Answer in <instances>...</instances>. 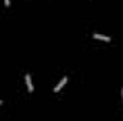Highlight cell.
Instances as JSON below:
<instances>
[{"label": "cell", "mask_w": 123, "mask_h": 121, "mask_svg": "<svg viewBox=\"0 0 123 121\" xmlns=\"http://www.w3.org/2000/svg\"><path fill=\"white\" fill-rule=\"evenodd\" d=\"M0 104H1V101H0Z\"/></svg>", "instance_id": "obj_6"}, {"label": "cell", "mask_w": 123, "mask_h": 121, "mask_svg": "<svg viewBox=\"0 0 123 121\" xmlns=\"http://www.w3.org/2000/svg\"><path fill=\"white\" fill-rule=\"evenodd\" d=\"M66 83H67V77H63V78H62V81L59 83V84H57V86H56V87H55V93L60 91V90H62V87H63Z\"/></svg>", "instance_id": "obj_1"}, {"label": "cell", "mask_w": 123, "mask_h": 121, "mask_svg": "<svg viewBox=\"0 0 123 121\" xmlns=\"http://www.w3.org/2000/svg\"><path fill=\"white\" fill-rule=\"evenodd\" d=\"M26 84H27V88H29V91H33V84H31V78H30V76L27 74L26 76Z\"/></svg>", "instance_id": "obj_3"}, {"label": "cell", "mask_w": 123, "mask_h": 121, "mask_svg": "<svg viewBox=\"0 0 123 121\" xmlns=\"http://www.w3.org/2000/svg\"><path fill=\"white\" fill-rule=\"evenodd\" d=\"M122 95H123V90H122Z\"/></svg>", "instance_id": "obj_5"}, {"label": "cell", "mask_w": 123, "mask_h": 121, "mask_svg": "<svg viewBox=\"0 0 123 121\" xmlns=\"http://www.w3.org/2000/svg\"><path fill=\"white\" fill-rule=\"evenodd\" d=\"M93 37L94 38H97V40H105V41H110V37L109 36H103V34H93Z\"/></svg>", "instance_id": "obj_2"}, {"label": "cell", "mask_w": 123, "mask_h": 121, "mask_svg": "<svg viewBox=\"0 0 123 121\" xmlns=\"http://www.w3.org/2000/svg\"><path fill=\"white\" fill-rule=\"evenodd\" d=\"M4 3H6V6H10V0H4Z\"/></svg>", "instance_id": "obj_4"}]
</instances>
